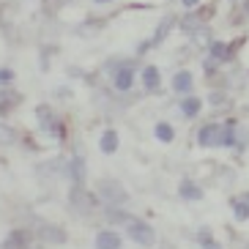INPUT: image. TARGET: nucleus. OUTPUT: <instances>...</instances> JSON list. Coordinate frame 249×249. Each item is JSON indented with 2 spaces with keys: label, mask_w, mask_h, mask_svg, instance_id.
<instances>
[{
  "label": "nucleus",
  "mask_w": 249,
  "mask_h": 249,
  "mask_svg": "<svg viewBox=\"0 0 249 249\" xmlns=\"http://www.w3.org/2000/svg\"><path fill=\"white\" fill-rule=\"evenodd\" d=\"M192 71H178L176 77H173V90L176 93H189L192 90Z\"/></svg>",
  "instance_id": "9d476101"
},
{
  "label": "nucleus",
  "mask_w": 249,
  "mask_h": 249,
  "mask_svg": "<svg viewBox=\"0 0 249 249\" xmlns=\"http://www.w3.org/2000/svg\"><path fill=\"white\" fill-rule=\"evenodd\" d=\"M238 200H241V203H244V205H247V208H249V195H244V197H238Z\"/></svg>",
  "instance_id": "5701e85b"
},
{
  "label": "nucleus",
  "mask_w": 249,
  "mask_h": 249,
  "mask_svg": "<svg viewBox=\"0 0 249 249\" xmlns=\"http://www.w3.org/2000/svg\"><path fill=\"white\" fill-rule=\"evenodd\" d=\"M96 192H99V195H102L110 205H126V203H129V192H126L118 181H112V178H102V181H96Z\"/></svg>",
  "instance_id": "f257e3e1"
},
{
  "label": "nucleus",
  "mask_w": 249,
  "mask_h": 249,
  "mask_svg": "<svg viewBox=\"0 0 249 249\" xmlns=\"http://www.w3.org/2000/svg\"><path fill=\"white\" fill-rule=\"evenodd\" d=\"M132 82H134V69L132 66H118V71H115V88L118 90H129L132 88Z\"/></svg>",
  "instance_id": "39448f33"
},
{
  "label": "nucleus",
  "mask_w": 249,
  "mask_h": 249,
  "mask_svg": "<svg viewBox=\"0 0 249 249\" xmlns=\"http://www.w3.org/2000/svg\"><path fill=\"white\" fill-rule=\"evenodd\" d=\"M99 148H102V154H115L118 151V132L115 129H107L99 140Z\"/></svg>",
  "instance_id": "1a4fd4ad"
},
{
  "label": "nucleus",
  "mask_w": 249,
  "mask_h": 249,
  "mask_svg": "<svg viewBox=\"0 0 249 249\" xmlns=\"http://www.w3.org/2000/svg\"><path fill=\"white\" fill-rule=\"evenodd\" d=\"M197 244H200L203 249H222L219 244H216V238L211 235V230H205V227L197 233Z\"/></svg>",
  "instance_id": "dca6fc26"
},
{
  "label": "nucleus",
  "mask_w": 249,
  "mask_h": 249,
  "mask_svg": "<svg viewBox=\"0 0 249 249\" xmlns=\"http://www.w3.org/2000/svg\"><path fill=\"white\" fill-rule=\"evenodd\" d=\"M233 211H235V219H238V222H247L249 219V208L241 203V200H235V203H233Z\"/></svg>",
  "instance_id": "f3484780"
},
{
  "label": "nucleus",
  "mask_w": 249,
  "mask_h": 249,
  "mask_svg": "<svg viewBox=\"0 0 249 249\" xmlns=\"http://www.w3.org/2000/svg\"><path fill=\"white\" fill-rule=\"evenodd\" d=\"M181 3H183V6H186V8H195V6H197V3H200V0H181Z\"/></svg>",
  "instance_id": "4be33fe9"
},
{
  "label": "nucleus",
  "mask_w": 249,
  "mask_h": 249,
  "mask_svg": "<svg viewBox=\"0 0 249 249\" xmlns=\"http://www.w3.org/2000/svg\"><path fill=\"white\" fill-rule=\"evenodd\" d=\"M14 80V71L11 69H0V85H6V82Z\"/></svg>",
  "instance_id": "aec40b11"
},
{
  "label": "nucleus",
  "mask_w": 249,
  "mask_h": 249,
  "mask_svg": "<svg viewBox=\"0 0 249 249\" xmlns=\"http://www.w3.org/2000/svg\"><path fill=\"white\" fill-rule=\"evenodd\" d=\"M96 249H121V235L112 230H102L96 235Z\"/></svg>",
  "instance_id": "423d86ee"
},
{
  "label": "nucleus",
  "mask_w": 249,
  "mask_h": 249,
  "mask_svg": "<svg viewBox=\"0 0 249 249\" xmlns=\"http://www.w3.org/2000/svg\"><path fill=\"white\" fill-rule=\"evenodd\" d=\"M208 50H211V60H227L230 58V47H227L225 41H211Z\"/></svg>",
  "instance_id": "4468645a"
},
{
  "label": "nucleus",
  "mask_w": 249,
  "mask_h": 249,
  "mask_svg": "<svg viewBox=\"0 0 249 249\" xmlns=\"http://www.w3.org/2000/svg\"><path fill=\"white\" fill-rule=\"evenodd\" d=\"M36 115H38L41 126H44V129H47L50 134H55V137H63V126H60V121H58V118L52 115V110H50V107H44V104H41V107L36 110Z\"/></svg>",
  "instance_id": "20e7f679"
},
{
  "label": "nucleus",
  "mask_w": 249,
  "mask_h": 249,
  "mask_svg": "<svg viewBox=\"0 0 249 249\" xmlns=\"http://www.w3.org/2000/svg\"><path fill=\"white\" fill-rule=\"evenodd\" d=\"M3 249H28V233H25V230H14V233H8Z\"/></svg>",
  "instance_id": "9b49d317"
},
{
  "label": "nucleus",
  "mask_w": 249,
  "mask_h": 249,
  "mask_svg": "<svg viewBox=\"0 0 249 249\" xmlns=\"http://www.w3.org/2000/svg\"><path fill=\"white\" fill-rule=\"evenodd\" d=\"M11 137H14V134H11V129H8V126H0V142H8Z\"/></svg>",
  "instance_id": "412c9836"
},
{
  "label": "nucleus",
  "mask_w": 249,
  "mask_h": 249,
  "mask_svg": "<svg viewBox=\"0 0 249 249\" xmlns=\"http://www.w3.org/2000/svg\"><path fill=\"white\" fill-rule=\"evenodd\" d=\"M178 195H181L183 200H203V189H200L195 181H181V186H178Z\"/></svg>",
  "instance_id": "6e6552de"
},
{
  "label": "nucleus",
  "mask_w": 249,
  "mask_h": 249,
  "mask_svg": "<svg viewBox=\"0 0 249 249\" xmlns=\"http://www.w3.org/2000/svg\"><path fill=\"white\" fill-rule=\"evenodd\" d=\"M71 173H74V181H77V183H82V173H85V164H82V159H80V156H77V159H74L71 161Z\"/></svg>",
  "instance_id": "a211bd4d"
},
{
  "label": "nucleus",
  "mask_w": 249,
  "mask_h": 249,
  "mask_svg": "<svg viewBox=\"0 0 249 249\" xmlns=\"http://www.w3.org/2000/svg\"><path fill=\"white\" fill-rule=\"evenodd\" d=\"M96 3H110V0H96Z\"/></svg>",
  "instance_id": "b1692460"
},
{
  "label": "nucleus",
  "mask_w": 249,
  "mask_h": 249,
  "mask_svg": "<svg viewBox=\"0 0 249 249\" xmlns=\"http://www.w3.org/2000/svg\"><path fill=\"white\" fill-rule=\"evenodd\" d=\"M154 134H156V140H161V142H173V140H176V132H173L170 124H156Z\"/></svg>",
  "instance_id": "2eb2a0df"
},
{
  "label": "nucleus",
  "mask_w": 249,
  "mask_h": 249,
  "mask_svg": "<svg viewBox=\"0 0 249 249\" xmlns=\"http://www.w3.org/2000/svg\"><path fill=\"white\" fill-rule=\"evenodd\" d=\"M41 238H44V241L63 244L66 241V230H60V227H55V225H44L41 227Z\"/></svg>",
  "instance_id": "f8f14e48"
},
{
  "label": "nucleus",
  "mask_w": 249,
  "mask_h": 249,
  "mask_svg": "<svg viewBox=\"0 0 249 249\" xmlns=\"http://www.w3.org/2000/svg\"><path fill=\"white\" fill-rule=\"evenodd\" d=\"M200 110H203V102H200V99H195V96H189V99H183V102H181V112L186 118H195Z\"/></svg>",
  "instance_id": "ddd939ff"
},
{
  "label": "nucleus",
  "mask_w": 249,
  "mask_h": 249,
  "mask_svg": "<svg viewBox=\"0 0 249 249\" xmlns=\"http://www.w3.org/2000/svg\"><path fill=\"white\" fill-rule=\"evenodd\" d=\"M142 85H145L148 90H159V85H161L159 69H156V66H145V69H142Z\"/></svg>",
  "instance_id": "0eeeda50"
},
{
  "label": "nucleus",
  "mask_w": 249,
  "mask_h": 249,
  "mask_svg": "<svg viewBox=\"0 0 249 249\" xmlns=\"http://www.w3.org/2000/svg\"><path fill=\"white\" fill-rule=\"evenodd\" d=\"M19 96H8V90H0V112H6V107L11 102H17Z\"/></svg>",
  "instance_id": "6ab92c4d"
},
{
  "label": "nucleus",
  "mask_w": 249,
  "mask_h": 249,
  "mask_svg": "<svg viewBox=\"0 0 249 249\" xmlns=\"http://www.w3.org/2000/svg\"><path fill=\"white\" fill-rule=\"evenodd\" d=\"M129 238L137 241V244H142V247H154L156 233H154V227L148 225V222L134 219V222H129Z\"/></svg>",
  "instance_id": "f03ea898"
},
{
  "label": "nucleus",
  "mask_w": 249,
  "mask_h": 249,
  "mask_svg": "<svg viewBox=\"0 0 249 249\" xmlns=\"http://www.w3.org/2000/svg\"><path fill=\"white\" fill-rule=\"evenodd\" d=\"M222 134H225V126L219 124H205L197 134V142L205 148H219L222 145Z\"/></svg>",
  "instance_id": "7ed1b4c3"
}]
</instances>
